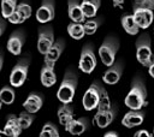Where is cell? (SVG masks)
<instances>
[{
	"label": "cell",
	"instance_id": "cell-13",
	"mask_svg": "<svg viewBox=\"0 0 154 137\" xmlns=\"http://www.w3.org/2000/svg\"><path fill=\"white\" fill-rule=\"evenodd\" d=\"M134 17L140 28L147 29L153 22V11L146 7H134Z\"/></svg>",
	"mask_w": 154,
	"mask_h": 137
},
{
	"label": "cell",
	"instance_id": "cell-2",
	"mask_svg": "<svg viewBox=\"0 0 154 137\" xmlns=\"http://www.w3.org/2000/svg\"><path fill=\"white\" fill-rule=\"evenodd\" d=\"M78 84V76L73 71V68H67L64 78L60 83V87L57 91V97L61 103H71L73 100L76 89Z\"/></svg>",
	"mask_w": 154,
	"mask_h": 137
},
{
	"label": "cell",
	"instance_id": "cell-29",
	"mask_svg": "<svg viewBox=\"0 0 154 137\" xmlns=\"http://www.w3.org/2000/svg\"><path fill=\"white\" fill-rule=\"evenodd\" d=\"M17 8V0H1V12L4 18H8L10 14Z\"/></svg>",
	"mask_w": 154,
	"mask_h": 137
},
{
	"label": "cell",
	"instance_id": "cell-11",
	"mask_svg": "<svg viewBox=\"0 0 154 137\" xmlns=\"http://www.w3.org/2000/svg\"><path fill=\"white\" fill-rule=\"evenodd\" d=\"M25 41V32L19 29L11 34V36L7 40V49L14 55H19L22 52V47Z\"/></svg>",
	"mask_w": 154,
	"mask_h": 137
},
{
	"label": "cell",
	"instance_id": "cell-17",
	"mask_svg": "<svg viewBox=\"0 0 154 137\" xmlns=\"http://www.w3.org/2000/svg\"><path fill=\"white\" fill-rule=\"evenodd\" d=\"M64 127H65V131L71 135H82L89 127V120L84 117L72 119L66 125H64Z\"/></svg>",
	"mask_w": 154,
	"mask_h": 137
},
{
	"label": "cell",
	"instance_id": "cell-14",
	"mask_svg": "<svg viewBox=\"0 0 154 137\" xmlns=\"http://www.w3.org/2000/svg\"><path fill=\"white\" fill-rule=\"evenodd\" d=\"M65 48V41L63 38H59L53 43V46L49 48V50L45 54V64L54 67V62L59 59L63 50Z\"/></svg>",
	"mask_w": 154,
	"mask_h": 137
},
{
	"label": "cell",
	"instance_id": "cell-5",
	"mask_svg": "<svg viewBox=\"0 0 154 137\" xmlns=\"http://www.w3.org/2000/svg\"><path fill=\"white\" fill-rule=\"evenodd\" d=\"M30 65V55L28 54L24 58H20L18 62L14 65V67L11 71L10 75V84L12 87H20L26 79L28 70Z\"/></svg>",
	"mask_w": 154,
	"mask_h": 137
},
{
	"label": "cell",
	"instance_id": "cell-22",
	"mask_svg": "<svg viewBox=\"0 0 154 137\" xmlns=\"http://www.w3.org/2000/svg\"><path fill=\"white\" fill-rule=\"evenodd\" d=\"M58 119L61 125H66L69 121L73 119V108L69 103H63L58 108Z\"/></svg>",
	"mask_w": 154,
	"mask_h": 137
},
{
	"label": "cell",
	"instance_id": "cell-30",
	"mask_svg": "<svg viewBox=\"0 0 154 137\" xmlns=\"http://www.w3.org/2000/svg\"><path fill=\"white\" fill-rule=\"evenodd\" d=\"M34 119H35V117L30 112H28V111L22 112L19 114V117H18V120H19V124H20L22 129H28L32 124Z\"/></svg>",
	"mask_w": 154,
	"mask_h": 137
},
{
	"label": "cell",
	"instance_id": "cell-32",
	"mask_svg": "<svg viewBox=\"0 0 154 137\" xmlns=\"http://www.w3.org/2000/svg\"><path fill=\"white\" fill-rule=\"evenodd\" d=\"M12 24H20V23H23L24 20H25V17L16 8L11 14H10V17L7 18Z\"/></svg>",
	"mask_w": 154,
	"mask_h": 137
},
{
	"label": "cell",
	"instance_id": "cell-15",
	"mask_svg": "<svg viewBox=\"0 0 154 137\" xmlns=\"http://www.w3.org/2000/svg\"><path fill=\"white\" fill-rule=\"evenodd\" d=\"M144 115H146V113L141 109H131L130 112H128L123 117L122 124H123V126H125L128 129L138 126V125L142 124V121L144 119Z\"/></svg>",
	"mask_w": 154,
	"mask_h": 137
},
{
	"label": "cell",
	"instance_id": "cell-34",
	"mask_svg": "<svg viewBox=\"0 0 154 137\" xmlns=\"http://www.w3.org/2000/svg\"><path fill=\"white\" fill-rule=\"evenodd\" d=\"M148 71H149V75L154 78V59H153V61L150 62V65L148 66Z\"/></svg>",
	"mask_w": 154,
	"mask_h": 137
},
{
	"label": "cell",
	"instance_id": "cell-39",
	"mask_svg": "<svg viewBox=\"0 0 154 137\" xmlns=\"http://www.w3.org/2000/svg\"><path fill=\"white\" fill-rule=\"evenodd\" d=\"M153 135H154V129H153Z\"/></svg>",
	"mask_w": 154,
	"mask_h": 137
},
{
	"label": "cell",
	"instance_id": "cell-28",
	"mask_svg": "<svg viewBox=\"0 0 154 137\" xmlns=\"http://www.w3.org/2000/svg\"><path fill=\"white\" fill-rule=\"evenodd\" d=\"M41 137H59V131L58 127L55 126V124L48 121L43 125L41 132H40Z\"/></svg>",
	"mask_w": 154,
	"mask_h": 137
},
{
	"label": "cell",
	"instance_id": "cell-1",
	"mask_svg": "<svg viewBox=\"0 0 154 137\" xmlns=\"http://www.w3.org/2000/svg\"><path fill=\"white\" fill-rule=\"evenodd\" d=\"M125 106L130 109H142L147 105V88L143 78L137 75L132 82L131 88L124 100Z\"/></svg>",
	"mask_w": 154,
	"mask_h": 137
},
{
	"label": "cell",
	"instance_id": "cell-10",
	"mask_svg": "<svg viewBox=\"0 0 154 137\" xmlns=\"http://www.w3.org/2000/svg\"><path fill=\"white\" fill-rule=\"evenodd\" d=\"M55 11H54V0H42L41 6L38 7L36 12V19L45 24L51 22L54 18Z\"/></svg>",
	"mask_w": 154,
	"mask_h": 137
},
{
	"label": "cell",
	"instance_id": "cell-3",
	"mask_svg": "<svg viewBox=\"0 0 154 137\" xmlns=\"http://www.w3.org/2000/svg\"><path fill=\"white\" fill-rule=\"evenodd\" d=\"M119 49V40L114 35L107 36L99 48V55L103 65L112 66L116 60V54Z\"/></svg>",
	"mask_w": 154,
	"mask_h": 137
},
{
	"label": "cell",
	"instance_id": "cell-23",
	"mask_svg": "<svg viewBox=\"0 0 154 137\" xmlns=\"http://www.w3.org/2000/svg\"><path fill=\"white\" fill-rule=\"evenodd\" d=\"M100 4H101V0H82L81 5H82L85 17H88V18L95 17L96 12L100 7Z\"/></svg>",
	"mask_w": 154,
	"mask_h": 137
},
{
	"label": "cell",
	"instance_id": "cell-20",
	"mask_svg": "<svg viewBox=\"0 0 154 137\" xmlns=\"http://www.w3.org/2000/svg\"><path fill=\"white\" fill-rule=\"evenodd\" d=\"M122 26H123V29H124L129 35L135 36V35L138 34L140 26H138V24L136 23L134 14H129V13L123 14V17H122Z\"/></svg>",
	"mask_w": 154,
	"mask_h": 137
},
{
	"label": "cell",
	"instance_id": "cell-6",
	"mask_svg": "<svg viewBox=\"0 0 154 137\" xmlns=\"http://www.w3.org/2000/svg\"><path fill=\"white\" fill-rule=\"evenodd\" d=\"M96 55L94 53V47L91 43H85L82 48L81 56H79V64L78 67L84 73H91L93 70L96 67Z\"/></svg>",
	"mask_w": 154,
	"mask_h": 137
},
{
	"label": "cell",
	"instance_id": "cell-9",
	"mask_svg": "<svg viewBox=\"0 0 154 137\" xmlns=\"http://www.w3.org/2000/svg\"><path fill=\"white\" fill-rule=\"evenodd\" d=\"M123 70H124V62H123V60L119 59L112 66H109V68L103 73L102 81L106 84H109V85H113V84L118 83L122 75H123Z\"/></svg>",
	"mask_w": 154,
	"mask_h": 137
},
{
	"label": "cell",
	"instance_id": "cell-21",
	"mask_svg": "<svg viewBox=\"0 0 154 137\" xmlns=\"http://www.w3.org/2000/svg\"><path fill=\"white\" fill-rule=\"evenodd\" d=\"M41 82L45 87H52L57 82V76L54 72V67L49 65H43L41 70Z\"/></svg>",
	"mask_w": 154,
	"mask_h": 137
},
{
	"label": "cell",
	"instance_id": "cell-16",
	"mask_svg": "<svg viewBox=\"0 0 154 137\" xmlns=\"http://www.w3.org/2000/svg\"><path fill=\"white\" fill-rule=\"evenodd\" d=\"M22 130L23 129L19 124L18 118L14 114H10V115H7V120H6V124H5L1 133L5 136H10V137H17L20 135Z\"/></svg>",
	"mask_w": 154,
	"mask_h": 137
},
{
	"label": "cell",
	"instance_id": "cell-8",
	"mask_svg": "<svg viewBox=\"0 0 154 137\" xmlns=\"http://www.w3.org/2000/svg\"><path fill=\"white\" fill-rule=\"evenodd\" d=\"M100 100V90H99V82H93V84L89 87V89L84 93L82 103L85 111H93L97 107Z\"/></svg>",
	"mask_w": 154,
	"mask_h": 137
},
{
	"label": "cell",
	"instance_id": "cell-27",
	"mask_svg": "<svg viewBox=\"0 0 154 137\" xmlns=\"http://www.w3.org/2000/svg\"><path fill=\"white\" fill-rule=\"evenodd\" d=\"M14 97H16V95H14L13 88H11V87H8V85L2 87V89H1V91H0V100H1L2 103H5V105H11V103L14 101Z\"/></svg>",
	"mask_w": 154,
	"mask_h": 137
},
{
	"label": "cell",
	"instance_id": "cell-33",
	"mask_svg": "<svg viewBox=\"0 0 154 137\" xmlns=\"http://www.w3.org/2000/svg\"><path fill=\"white\" fill-rule=\"evenodd\" d=\"M135 136H136V137H150L152 135H150L147 130H140V131H137V132L135 133Z\"/></svg>",
	"mask_w": 154,
	"mask_h": 137
},
{
	"label": "cell",
	"instance_id": "cell-4",
	"mask_svg": "<svg viewBox=\"0 0 154 137\" xmlns=\"http://www.w3.org/2000/svg\"><path fill=\"white\" fill-rule=\"evenodd\" d=\"M136 58L141 65L148 67L153 61V53L150 47V37L147 32L141 34L136 41Z\"/></svg>",
	"mask_w": 154,
	"mask_h": 137
},
{
	"label": "cell",
	"instance_id": "cell-12",
	"mask_svg": "<svg viewBox=\"0 0 154 137\" xmlns=\"http://www.w3.org/2000/svg\"><path fill=\"white\" fill-rule=\"evenodd\" d=\"M117 112H118L117 106H112L109 109L106 111H97V113L94 117V123L99 127L103 129L113 121V119L117 117Z\"/></svg>",
	"mask_w": 154,
	"mask_h": 137
},
{
	"label": "cell",
	"instance_id": "cell-37",
	"mask_svg": "<svg viewBox=\"0 0 154 137\" xmlns=\"http://www.w3.org/2000/svg\"><path fill=\"white\" fill-rule=\"evenodd\" d=\"M112 2H113V5H114V6H117V7H122V5H123L124 0H112Z\"/></svg>",
	"mask_w": 154,
	"mask_h": 137
},
{
	"label": "cell",
	"instance_id": "cell-18",
	"mask_svg": "<svg viewBox=\"0 0 154 137\" xmlns=\"http://www.w3.org/2000/svg\"><path fill=\"white\" fill-rule=\"evenodd\" d=\"M67 12L69 17L72 22H85V14L83 12L82 5L79 4V0H69L67 1Z\"/></svg>",
	"mask_w": 154,
	"mask_h": 137
},
{
	"label": "cell",
	"instance_id": "cell-7",
	"mask_svg": "<svg viewBox=\"0 0 154 137\" xmlns=\"http://www.w3.org/2000/svg\"><path fill=\"white\" fill-rule=\"evenodd\" d=\"M54 43V34L52 26H40L38 38H37V49L41 54H46Z\"/></svg>",
	"mask_w": 154,
	"mask_h": 137
},
{
	"label": "cell",
	"instance_id": "cell-35",
	"mask_svg": "<svg viewBox=\"0 0 154 137\" xmlns=\"http://www.w3.org/2000/svg\"><path fill=\"white\" fill-rule=\"evenodd\" d=\"M0 26H1L0 35H2V34H4V31H5V28H6V23H5V20H4V19H1V20H0Z\"/></svg>",
	"mask_w": 154,
	"mask_h": 137
},
{
	"label": "cell",
	"instance_id": "cell-25",
	"mask_svg": "<svg viewBox=\"0 0 154 137\" xmlns=\"http://www.w3.org/2000/svg\"><path fill=\"white\" fill-rule=\"evenodd\" d=\"M99 90H100V100H99V105H97V111L109 109L112 107V103H111V99L108 96L107 90L100 83H99Z\"/></svg>",
	"mask_w": 154,
	"mask_h": 137
},
{
	"label": "cell",
	"instance_id": "cell-31",
	"mask_svg": "<svg viewBox=\"0 0 154 137\" xmlns=\"http://www.w3.org/2000/svg\"><path fill=\"white\" fill-rule=\"evenodd\" d=\"M17 10L25 17V19H28V18L31 17V6H30L29 4L22 1V2H19V4L17 5Z\"/></svg>",
	"mask_w": 154,
	"mask_h": 137
},
{
	"label": "cell",
	"instance_id": "cell-38",
	"mask_svg": "<svg viewBox=\"0 0 154 137\" xmlns=\"http://www.w3.org/2000/svg\"><path fill=\"white\" fill-rule=\"evenodd\" d=\"M146 0H134V7H138L141 6Z\"/></svg>",
	"mask_w": 154,
	"mask_h": 137
},
{
	"label": "cell",
	"instance_id": "cell-36",
	"mask_svg": "<svg viewBox=\"0 0 154 137\" xmlns=\"http://www.w3.org/2000/svg\"><path fill=\"white\" fill-rule=\"evenodd\" d=\"M105 137H118V133L114 131H108L105 133Z\"/></svg>",
	"mask_w": 154,
	"mask_h": 137
},
{
	"label": "cell",
	"instance_id": "cell-26",
	"mask_svg": "<svg viewBox=\"0 0 154 137\" xmlns=\"http://www.w3.org/2000/svg\"><path fill=\"white\" fill-rule=\"evenodd\" d=\"M101 23H102V18H100V17H97V18L91 17L90 19L85 20L84 24H83L84 25L85 35H93L99 29V26L101 25Z\"/></svg>",
	"mask_w": 154,
	"mask_h": 137
},
{
	"label": "cell",
	"instance_id": "cell-19",
	"mask_svg": "<svg viewBox=\"0 0 154 137\" xmlns=\"http://www.w3.org/2000/svg\"><path fill=\"white\" fill-rule=\"evenodd\" d=\"M43 105V96L38 93H31L23 103L25 111L30 113H36Z\"/></svg>",
	"mask_w": 154,
	"mask_h": 137
},
{
	"label": "cell",
	"instance_id": "cell-24",
	"mask_svg": "<svg viewBox=\"0 0 154 137\" xmlns=\"http://www.w3.org/2000/svg\"><path fill=\"white\" fill-rule=\"evenodd\" d=\"M67 32L69 35L75 38V40H81L84 35H85V31H84V25L78 23V22H71L69 25H67Z\"/></svg>",
	"mask_w": 154,
	"mask_h": 137
}]
</instances>
